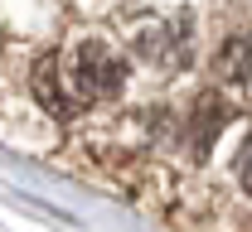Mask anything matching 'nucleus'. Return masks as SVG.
<instances>
[{
  "label": "nucleus",
  "instance_id": "1",
  "mask_svg": "<svg viewBox=\"0 0 252 232\" xmlns=\"http://www.w3.org/2000/svg\"><path fill=\"white\" fill-rule=\"evenodd\" d=\"M122 82H126V58L112 44H102V39H83L68 53V63L44 58V63L34 68V92H39V102L49 111H59V116H73L88 102L117 97Z\"/></svg>",
  "mask_w": 252,
  "mask_h": 232
},
{
  "label": "nucleus",
  "instance_id": "2",
  "mask_svg": "<svg viewBox=\"0 0 252 232\" xmlns=\"http://www.w3.org/2000/svg\"><path fill=\"white\" fill-rule=\"evenodd\" d=\"M156 20V29H141L136 34V49L156 63H185L189 53V34H185V10H146Z\"/></svg>",
  "mask_w": 252,
  "mask_h": 232
},
{
  "label": "nucleus",
  "instance_id": "3",
  "mask_svg": "<svg viewBox=\"0 0 252 232\" xmlns=\"http://www.w3.org/2000/svg\"><path fill=\"white\" fill-rule=\"evenodd\" d=\"M219 73L238 87H252V34H238L219 58Z\"/></svg>",
  "mask_w": 252,
  "mask_h": 232
},
{
  "label": "nucleus",
  "instance_id": "4",
  "mask_svg": "<svg viewBox=\"0 0 252 232\" xmlns=\"http://www.w3.org/2000/svg\"><path fill=\"white\" fill-rule=\"evenodd\" d=\"M238 179L252 189V135H248V145H243V155H238Z\"/></svg>",
  "mask_w": 252,
  "mask_h": 232
}]
</instances>
